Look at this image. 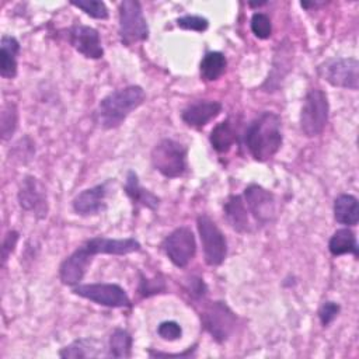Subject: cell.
Returning a JSON list of instances; mask_svg holds the SVG:
<instances>
[{
	"instance_id": "1",
	"label": "cell",
	"mask_w": 359,
	"mask_h": 359,
	"mask_svg": "<svg viewBox=\"0 0 359 359\" xmlns=\"http://www.w3.org/2000/svg\"><path fill=\"white\" fill-rule=\"evenodd\" d=\"M244 142L254 160L264 163L272 158L283 142L280 116L272 111L258 115L248 125Z\"/></svg>"
},
{
	"instance_id": "2",
	"label": "cell",
	"mask_w": 359,
	"mask_h": 359,
	"mask_svg": "<svg viewBox=\"0 0 359 359\" xmlns=\"http://www.w3.org/2000/svg\"><path fill=\"white\" fill-rule=\"evenodd\" d=\"M144 100L146 93L140 86H126L107 94L97 108L100 125L105 129L118 128Z\"/></svg>"
},
{
	"instance_id": "3",
	"label": "cell",
	"mask_w": 359,
	"mask_h": 359,
	"mask_svg": "<svg viewBox=\"0 0 359 359\" xmlns=\"http://www.w3.org/2000/svg\"><path fill=\"white\" fill-rule=\"evenodd\" d=\"M188 150L172 139H161L151 150L150 158L156 171L167 178L181 177L187 171Z\"/></svg>"
},
{
	"instance_id": "4",
	"label": "cell",
	"mask_w": 359,
	"mask_h": 359,
	"mask_svg": "<svg viewBox=\"0 0 359 359\" xmlns=\"http://www.w3.org/2000/svg\"><path fill=\"white\" fill-rule=\"evenodd\" d=\"M330 115V102L327 94L320 88L307 91L300 111V129L307 137L323 133Z\"/></svg>"
},
{
	"instance_id": "5",
	"label": "cell",
	"mask_w": 359,
	"mask_h": 359,
	"mask_svg": "<svg viewBox=\"0 0 359 359\" xmlns=\"http://www.w3.org/2000/svg\"><path fill=\"white\" fill-rule=\"evenodd\" d=\"M119 38L125 46L135 45L149 38L147 21L137 0H123L119 4Z\"/></svg>"
},
{
	"instance_id": "6",
	"label": "cell",
	"mask_w": 359,
	"mask_h": 359,
	"mask_svg": "<svg viewBox=\"0 0 359 359\" xmlns=\"http://www.w3.org/2000/svg\"><path fill=\"white\" fill-rule=\"evenodd\" d=\"M318 74L334 87L356 91L359 87V62L355 57H332L323 62Z\"/></svg>"
},
{
	"instance_id": "7",
	"label": "cell",
	"mask_w": 359,
	"mask_h": 359,
	"mask_svg": "<svg viewBox=\"0 0 359 359\" xmlns=\"http://www.w3.org/2000/svg\"><path fill=\"white\" fill-rule=\"evenodd\" d=\"M196 226L203 248L205 262L209 266H219L227 255V241L224 234L208 215H199Z\"/></svg>"
},
{
	"instance_id": "8",
	"label": "cell",
	"mask_w": 359,
	"mask_h": 359,
	"mask_svg": "<svg viewBox=\"0 0 359 359\" xmlns=\"http://www.w3.org/2000/svg\"><path fill=\"white\" fill-rule=\"evenodd\" d=\"M201 318L203 328L219 344H223L230 338L237 324V316L224 302L220 300L208 304L202 311Z\"/></svg>"
},
{
	"instance_id": "9",
	"label": "cell",
	"mask_w": 359,
	"mask_h": 359,
	"mask_svg": "<svg viewBox=\"0 0 359 359\" xmlns=\"http://www.w3.org/2000/svg\"><path fill=\"white\" fill-rule=\"evenodd\" d=\"M74 294L100 306L121 309L129 307L130 299L123 287L116 283H86L77 285L72 290Z\"/></svg>"
},
{
	"instance_id": "10",
	"label": "cell",
	"mask_w": 359,
	"mask_h": 359,
	"mask_svg": "<svg viewBox=\"0 0 359 359\" xmlns=\"http://www.w3.org/2000/svg\"><path fill=\"white\" fill-rule=\"evenodd\" d=\"M168 259L178 268H185L196 254L194 231L188 226L174 229L161 244Z\"/></svg>"
},
{
	"instance_id": "11",
	"label": "cell",
	"mask_w": 359,
	"mask_h": 359,
	"mask_svg": "<svg viewBox=\"0 0 359 359\" xmlns=\"http://www.w3.org/2000/svg\"><path fill=\"white\" fill-rule=\"evenodd\" d=\"M243 199L251 216L259 224L269 223L276 215V201L272 192L258 184H250L244 192Z\"/></svg>"
},
{
	"instance_id": "12",
	"label": "cell",
	"mask_w": 359,
	"mask_h": 359,
	"mask_svg": "<svg viewBox=\"0 0 359 359\" xmlns=\"http://www.w3.org/2000/svg\"><path fill=\"white\" fill-rule=\"evenodd\" d=\"M18 203L21 209L42 219L48 213V198L45 185L34 175H27L18 189Z\"/></svg>"
},
{
	"instance_id": "13",
	"label": "cell",
	"mask_w": 359,
	"mask_h": 359,
	"mask_svg": "<svg viewBox=\"0 0 359 359\" xmlns=\"http://www.w3.org/2000/svg\"><path fill=\"white\" fill-rule=\"evenodd\" d=\"M94 257L95 255L84 244L77 247L62 261L59 266V278L62 283L67 286H77L83 280Z\"/></svg>"
},
{
	"instance_id": "14",
	"label": "cell",
	"mask_w": 359,
	"mask_h": 359,
	"mask_svg": "<svg viewBox=\"0 0 359 359\" xmlns=\"http://www.w3.org/2000/svg\"><path fill=\"white\" fill-rule=\"evenodd\" d=\"M67 39L70 45L87 59H100L104 56L100 34L93 27L74 24L67 29Z\"/></svg>"
},
{
	"instance_id": "15",
	"label": "cell",
	"mask_w": 359,
	"mask_h": 359,
	"mask_svg": "<svg viewBox=\"0 0 359 359\" xmlns=\"http://www.w3.org/2000/svg\"><path fill=\"white\" fill-rule=\"evenodd\" d=\"M109 181L98 184L95 187L87 188L76 195L73 199V209L77 215L91 216L98 215L107 208V194H108Z\"/></svg>"
},
{
	"instance_id": "16",
	"label": "cell",
	"mask_w": 359,
	"mask_h": 359,
	"mask_svg": "<svg viewBox=\"0 0 359 359\" xmlns=\"http://www.w3.org/2000/svg\"><path fill=\"white\" fill-rule=\"evenodd\" d=\"M94 255L108 254V255H126L140 250V243L132 237L126 238H109L102 236H95L83 243Z\"/></svg>"
},
{
	"instance_id": "17",
	"label": "cell",
	"mask_w": 359,
	"mask_h": 359,
	"mask_svg": "<svg viewBox=\"0 0 359 359\" xmlns=\"http://www.w3.org/2000/svg\"><path fill=\"white\" fill-rule=\"evenodd\" d=\"M223 109L219 101L201 100L187 105L181 112V119L191 128H203L212 119H215Z\"/></svg>"
},
{
	"instance_id": "18",
	"label": "cell",
	"mask_w": 359,
	"mask_h": 359,
	"mask_svg": "<svg viewBox=\"0 0 359 359\" xmlns=\"http://www.w3.org/2000/svg\"><path fill=\"white\" fill-rule=\"evenodd\" d=\"M223 212L227 223L233 230L238 233L251 231L250 212L241 195H230L223 205Z\"/></svg>"
},
{
	"instance_id": "19",
	"label": "cell",
	"mask_w": 359,
	"mask_h": 359,
	"mask_svg": "<svg viewBox=\"0 0 359 359\" xmlns=\"http://www.w3.org/2000/svg\"><path fill=\"white\" fill-rule=\"evenodd\" d=\"M126 195L132 201L136 210L140 208H147L150 210H156L158 206V196H156L151 191L143 188L139 182V177L135 171H129L126 175V182L123 187Z\"/></svg>"
},
{
	"instance_id": "20",
	"label": "cell",
	"mask_w": 359,
	"mask_h": 359,
	"mask_svg": "<svg viewBox=\"0 0 359 359\" xmlns=\"http://www.w3.org/2000/svg\"><path fill=\"white\" fill-rule=\"evenodd\" d=\"M18 53L20 42L11 35H3L0 41V76L3 79H14L17 76Z\"/></svg>"
},
{
	"instance_id": "21",
	"label": "cell",
	"mask_w": 359,
	"mask_h": 359,
	"mask_svg": "<svg viewBox=\"0 0 359 359\" xmlns=\"http://www.w3.org/2000/svg\"><path fill=\"white\" fill-rule=\"evenodd\" d=\"M102 342L95 338H79L59 351V356L65 359L98 358L102 355Z\"/></svg>"
},
{
	"instance_id": "22",
	"label": "cell",
	"mask_w": 359,
	"mask_h": 359,
	"mask_svg": "<svg viewBox=\"0 0 359 359\" xmlns=\"http://www.w3.org/2000/svg\"><path fill=\"white\" fill-rule=\"evenodd\" d=\"M334 219L339 224L356 226L359 222V203L356 196L341 194L334 201Z\"/></svg>"
},
{
	"instance_id": "23",
	"label": "cell",
	"mask_w": 359,
	"mask_h": 359,
	"mask_svg": "<svg viewBox=\"0 0 359 359\" xmlns=\"http://www.w3.org/2000/svg\"><path fill=\"white\" fill-rule=\"evenodd\" d=\"M328 250L334 257L345 255V254H352L355 258L358 257V243L355 233L348 229L342 227L334 231L328 241Z\"/></svg>"
},
{
	"instance_id": "24",
	"label": "cell",
	"mask_w": 359,
	"mask_h": 359,
	"mask_svg": "<svg viewBox=\"0 0 359 359\" xmlns=\"http://www.w3.org/2000/svg\"><path fill=\"white\" fill-rule=\"evenodd\" d=\"M236 139H237L236 129L229 119L217 123L212 129L210 136H209V142L217 153H227L231 149V146L234 144Z\"/></svg>"
},
{
	"instance_id": "25",
	"label": "cell",
	"mask_w": 359,
	"mask_h": 359,
	"mask_svg": "<svg viewBox=\"0 0 359 359\" xmlns=\"http://www.w3.org/2000/svg\"><path fill=\"white\" fill-rule=\"evenodd\" d=\"M226 56L222 52L213 50V52H208L199 65V72H201V77L206 81H215L217 80L226 70Z\"/></svg>"
},
{
	"instance_id": "26",
	"label": "cell",
	"mask_w": 359,
	"mask_h": 359,
	"mask_svg": "<svg viewBox=\"0 0 359 359\" xmlns=\"http://www.w3.org/2000/svg\"><path fill=\"white\" fill-rule=\"evenodd\" d=\"M132 335L122 328L114 330L108 342V358H130L132 356Z\"/></svg>"
},
{
	"instance_id": "27",
	"label": "cell",
	"mask_w": 359,
	"mask_h": 359,
	"mask_svg": "<svg viewBox=\"0 0 359 359\" xmlns=\"http://www.w3.org/2000/svg\"><path fill=\"white\" fill-rule=\"evenodd\" d=\"M18 122V114L17 108L14 104H6L1 109V119H0V132H1V139L7 140L11 137L17 128Z\"/></svg>"
},
{
	"instance_id": "28",
	"label": "cell",
	"mask_w": 359,
	"mask_h": 359,
	"mask_svg": "<svg viewBox=\"0 0 359 359\" xmlns=\"http://www.w3.org/2000/svg\"><path fill=\"white\" fill-rule=\"evenodd\" d=\"M72 6L80 8L87 15L97 20H107L109 17L105 3L100 0H79V1H72Z\"/></svg>"
},
{
	"instance_id": "29",
	"label": "cell",
	"mask_w": 359,
	"mask_h": 359,
	"mask_svg": "<svg viewBox=\"0 0 359 359\" xmlns=\"http://www.w3.org/2000/svg\"><path fill=\"white\" fill-rule=\"evenodd\" d=\"M251 31L259 39H268L272 34L271 18L264 13H254L251 17Z\"/></svg>"
},
{
	"instance_id": "30",
	"label": "cell",
	"mask_w": 359,
	"mask_h": 359,
	"mask_svg": "<svg viewBox=\"0 0 359 359\" xmlns=\"http://www.w3.org/2000/svg\"><path fill=\"white\" fill-rule=\"evenodd\" d=\"M177 25L182 29H189V31H196V32H203L208 29L209 27V21L208 18L202 17V15H192V14H188V15H184V17H180L177 20Z\"/></svg>"
},
{
	"instance_id": "31",
	"label": "cell",
	"mask_w": 359,
	"mask_h": 359,
	"mask_svg": "<svg viewBox=\"0 0 359 359\" xmlns=\"http://www.w3.org/2000/svg\"><path fill=\"white\" fill-rule=\"evenodd\" d=\"M165 282L163 279L154 278V279H146L140 276V286H139V293L143 297H150L157 293H163L165 290Z\"/></svg>"
},
{
	"instance_id": "32",
	"label": "cell",
	"mask_w": 359,
	"mask_h": 359,
	"mask_svg": "<svg viewBox=\"0 0 359 359\" xmlns=\"http://www.w3.org/2000/svg\"><path fill=\"white\" fill-rule=\"evenodd\" d=\"M157 334L164 341H175L181 338L182 328L177 321H163L157 327Z\"/></svg>"
},
{
	"instance_id": "33",
	"label": "cell",
	"mask_w": 359,
	"mask_h": 359,
	"mask_svg": "<svg viewBox=\"0 0 359 359\" xmlns=\"http://www.w3.org/2000/svg\"><path fill=\"white\" fill-rule=\"evenodd\" d=\"M339 310H341V306L338 303L331 302V300L324 302L321 304V307L318 309V318H320L321 324L324 327L330 325L337 318V316L339 314Z\"/></svg>"
},
{
	"instance_id": "34",
	"label": "cell",
	"mask_w": 359,
	"mask_h": 359,
	"mask_svg": "<svg viewBox=\"0 0 359 359\" xmlns=\"http://www.w3.org/2000/svg\"><path fill=\"white\" fill-rule=\"evenodd\" d=\"M17 241H18V233L15 230H11L6 234L4 240H3V247H1V258H3V264H6L8 255L15 250V245H17Z\"/></svg>"
},
{
	"instance_id": "35",
	"label": "cell",
	"mask_w": 359,
	"mask_h": 359,
	"mask_svg": "<svg viewBox=\"0 0 359 359\" xmlns=\"http://www.w3.org/2000/svg\"><path fill=\"white\" fill-rule=\"evenodd\" d=\"M189 293L195 297H203L206 294V285L202 279L199 278H192L189 283Z\"/></svg>"
}]
</instances>
